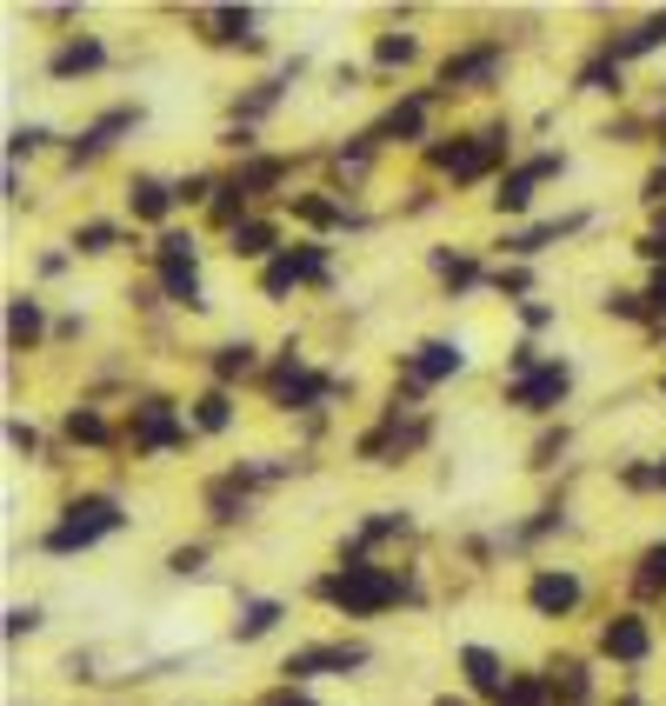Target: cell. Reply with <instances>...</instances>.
I'll return each mask as SVG.
<instances>
[{
  "label": "cell",
  "instance_id": "obj_1",
  "mask_svg": "<svg viewBox=\"0 0 666 706\" xmlns=\"http://www.w3.org/2000/svg\"><path fill=\"white\" fill-rule=\"evenodd\" d=\"M313 593H320V600H333V606H347V613H380V606H393L406 587H400V573L354 560V567H341V573H326Z\"/></svg>",
  "mask_w": 666,
  "mask_h": 706
},
{
  "label": "cell",
  "instance_id": "obj_2",
  "mask_svg": "<svg viewBox=\"0 0 666 706\" xmlns=\"http://www.w3.org/2000/svg\"><path fill=\"white\" fill-rule=\"evenodd\" d=\"M114 526H120V506H114L107 493H88V500L67 506V520L47 534V547H54V554H80V547H94L101 534H114Z\"/></svg>",
  "mask_w": 666,
  "mask_h": 706
},
{
  "label": "cell",
  "instance_id": "obj_3",
  "mask_svg": "<svg viewBox=\"0 0 666 706\" xmlns=\"http://www.w3.org/2000/svg\"><path fill=\"white\" fill-rule=\"evenodd\" d=\"M500 153H507V134H500V127H486V134H473V140H453V147H440L434 160L453 173L460 187H467V181H480V173H486Z\"/></svg>",
  "mask_w": 666,
  "mask_h": 706
},
{
  "label": "cell",
  "instance_id": "obj_4",
  "mask_svg": "<svg viewBox=\"0 0 666 706\" xmlns=\"http://www.w3.org/2000/svg\"><path fill=\"white\" fill-rule=\"evenodd\" d=\"M181 440H187V426L174 420V407H166V400H140L134 407V447L160 454V447H181Z\"/></svg>",
  "mask_w": 666,
  "mask_h": 706
},
{
  "label": "cell",
  "instance_id": "obj_5",
  "mask_svg": "<svg viewBox=\"0 0 666 706\" xmlns=\"http://www.w3.org/2000/svg\"><path fill=\"white\" fill-rule=\"evenodd\" d=\"M300 281H326V253L320 247H294L280 260H267V294H287Z\"/></svg>",
  "mask_w": 666,
  "mask_h": 706
},
{
  "label": "cell",
  "instance_id": "obj_6",
  "mask_svg": "<svg viewBox=\"0 0 666 706\" xmlns=\"http://www.w3.org/2000/svg\"><path fill=\"white\" fill-rule=\"evenodd\" d=\"M547 173H560V160H553V153H540V160H527V167H514V173H507V181H500V194H493V201H500V207H507V214H520V207L533 201V187L547 181Z\"/></svg>",
  "mask_w": 666,
  "mask_h": 706
},
{
  "label": "cell",
  "instance_id": "obj_7",
  "mask_svg": "<svg viewBox=\"0 0 666 706\" xmlns=\"http://www.w3.org/2000/svg\"><path fill=\"white\" fill-rule=\"evenodd\" d=\"M320 394H326V380H320V374H307V367L294 361V346H287V367L274 374V400H280V407H313Z\"/></svg>",
  "mask_w": 666,
  "mask_h": 706
},
{
  "label": "cell",
  "instance_id": "obj_8",
  "mask_svg": "<svg viewBox=\"0 0 666 706\" xmlns=\"http://www.w3.org/2000/svg\"><path fill=\"white\" fill-rule=\"evenodd\" d=\"M360 660H367V647H307V653L287 660V673H294V680H307V673H347V667H360Z\"/></svg>",
  "mask_w": 666,
  "mask_h": 706
},
{
  "label": "cell",
  "instance_id": "obj_9",
  "mask_svg": "<svg viewBox=\"0 0 666 706\" xmlns=\"http://www.w3.org/2000/svg\"><path fill=\"white\" fill-rule=\"evenodd\" d=\"M406 374H413V387H427V380H447V374H460V346H453V340H427V346L406 361Z\"/></svg>",
  "mask_w": 666,
  "mask_h": 706
},
{
  "label": "cell",
  "instance_id": "obj_10",
  "mask_svg": "<svg viewBox=\"0 0 666 706\" xmlns=\"http://www.w3.org/2000/svg\"><path fill=\"white\" fill-rule=\"evenodd\" d=\"M566 394V367H540V374H527V380H514L507 387V400L514 407H553Z\"/></svg>",
  "mask_w": 666,
  "mask_h": 706
},
{
  "label": "cell",
  "instance_id": "obj_11",
  "mask_svg": "<svg viewBox=\"0 0 666 706\" xmlns=\"http://www.w3.org/2000/svg\"><path fill=\"white\" fill-rule=\"evenodd\" d=\"M527 600H533L540 613H573V606H579V580H573V573H533Z\"/></svg>",
  "mask_w": 666,
  "mask_h": 706
},
{
  "label": "cell",
  "instance_id": "obj_12",
  "mask_svg": "<svg viewBox=\"0 0 666 706\" xmlns=\"http://www.w3.org/2000/svg\"><path fill=\"white\" fill-rule=\"evenodd\" d=\"M421 127H427V94H413L380 121V140H421Z\"/></svg>",
  "mask_w": 666,
  "mask_h": 706
},
{
  "label": "cell",
  "instance_id": "obj_13",
  "mask_svg": "<svg viewBox=\"0 0 666 706\" xmlns=\"http://www.w3.org/2000/svg\"><path fill=\"white\" fill-rule=\"evenodd\" d=\"M500 67V47H473V54H460V60H447L440 67V87H467V80H486Z\"/></svg>",
  "mask_w": 666,
  "mask_h": 706
},
{
  "label": "cell",
  "instance_id": "obj_14",
  "mask_svg": "<svg viewBox=\"0 0 666 706\" xmlns=\"http://www.w3.org/2000/svg\"><path fill=\"white\" fill-rule=\"evenodd\" d=\"M460 667H467L473 693H500V699H507V673H500V660H493L486 647H467V653H460Z\"/></svg>",
  "mask_w": 666,
  "mask_h": 706
},
{
  "label": "cell",
  "instance_id": "obj_15",
  "mask_svg": "<svg viewBox=\"0 0 666 706\" xmlns=\"http://www.w3.org/2000/svg\"><path fill=\"white\" fill-rule=\"evenodd\" d=\"M600 647H607L613 660H646V627H640L633 613H627V620H613V627L600 634Z\"/></svg>",
  "mask_w": 666,
  "mask_h": 706
},
{
  "label": "cell",
  "instance_id": "obj_16",
  "mask_svg": "<svg viewBox=\"0 0 666 706\" xmlns=\"http://www.w3.org/2000/svg\"><path fill=\"white\" fill-rule=\"evenodd\" d=\"M160 281H166V294H174L181 307H207V300H200V281H194V260H166Z\"/></svg>",
  "mask_w": 666,
  "mask_h": 706
},
{
  "label": "cell",
  "instance_id": "obj_17",
  "mask_svg": "<svg viewBox=\"0 0 666 706\" xmlns=\"http://www.w3.org/2000/svg\"><path fill=\"white\" fill-rule=\"evenodd\" d=\"M88 67H101V41H73V47H60V54H54V73H60V80L88 73Z\"/></svg>",
  "mask_w": 666,
  "mask_h": 706
},
{
  "label": "cell",
  "instance_id": "obj_18",
  "mask_svg": "<svg viewBox=\"0 0 666 706\" xmlns=\"http://www.w3.org/2000/svg\"><path fill=\"white\" fill-rule=\"evenodd\" d=\"M274 240H280V234H274L267 220H240V227H233V247H240L246 260H261V253H274Z\"/></svg>",
  "mask_w": 666,
  "mask_h": 706
},
{
  "label": "cell",
  "instance_id": "obj_19",
  "mask_svg": "<svg viewBox=\"0 0 666 706\" xmlns=\"http://www.w3.org/2000/svg\"><path fill=\"white\" fill-rule=\"evenodd\" d=\"M207 27H214V41H254V14L246 8H220V14H207Z\"/></svg>",
  "mask_w": 666,
  "mask_h": 706
},
{
  "label": "cell",
  "instance_id": "obj_20",
  "mask_svg": "<svg viewBox=\"0 0 666 706\" xmlns=\"http://www.w3.org/2000/svg\"><path fill=\"white\" fill-rule=\"evenodd\" d=\"M166 207H174V187H160V181H134V214H140V220H160Z\"/></svg>",
  "mask_w": 666,
  "mask_h": 706
},
{
  "label": "cell",
  "instance_id": "obj_21",
  "mask_svg": "<svg viewBox=\"0 0 666 706\" xmlns=\"http://www.w3.org/2000/svg\"><path fill=\"white\" fill-rule=\"evenodd\" d=\"M659 41H666V21H646V27H633V34L613 41V60H633V54H646V47H659Z\"/></svg>",
  "mask_w": 666,
  "mask_h": 706
},
{
  "label": "cell",
  "instance_id": "obj_22",
  "mask_svg": "<svg viewBox=\"0 0 666 706\" xmlns=\"http://www.w3.org/2000/svg\"><path fill=\"white\" fill-rule=\"evenodd\" d=\"M274 620H280V606H274V600H254V606H246L240 620H233V634H240V640H261Z\"/></svg>",
  "mask_w": 666,
  "mask_h": 706
},
{
  "label": "cell",
  "instance_id": "obj_23",
  "mask_svg": "<svg viewBox=\"0 0 666 706\" xmlns=\"http://www.w3.org/2000/svg\"><path fill=\"white\" fill-rule=\"evenodd\" d=\"M214 374H220V380L254 374V346H246V340H240V346H220V353H214Z\"/></svg>",
  "mask_w": 666,
  "mask_h": 706
},
{
  "label": "cell",
  "instance_id": "obj_24",
  "mask_svg": "<svg viewBox=\"0 0 666 706\" xmlns=\"http://www.w3.org/2000/svg\"><path fill=\"white\" fill-rule=\"evenodd\" d=\"M553 686L566 693V706H579V699H587V667H579V660H560V667H553Z\"/></svg>",
  "mask_w": 666,
  "mask_h": 706
},
{
  "label": "cell",
  "instance_id": "obj_25",
  "mask_svg": "<svg viewBox=\"0 0 666 706\" xmlns=\"http://www.w3.org/2000/svg\"><path fill=\"white\" fill-rule=\"evenodd\" d=\"M294 214H300V220H313V227H341V220H347V207L313 201V194H300V201H294Z\"/></svg>",
  "mask_w": 666,
  "mask_h": 706
},
{
  "label": "cell",
  "instance_id": "obj_26",
  "mask_svg": "<svg viewBox=\"0 0 666 706\" xmlns=\"http://www.w3.org/2000/svg\"><path fill=\"white\" fill-rule=\"evenodd\" d=\"M67 440H88V447H101V440H107V420L80 407V413H67Z\"/></svg>",
  "mask_w": 666,
  "mask_h": 706
},
{
  "label": "cell",
  "instance_id": "obj_27",
  "mask_svg": "<svg viewBox=\"0 0 666 706\" xmlns=\"http://www.w3.org/2000/svg\"><path fill=\"white\" fill-rule=\"evenodd\" d=\"M579 87H587V94H613V87H620V60H613V54L594 60L587 73H579Z\"/></svg>",
  "mask_w": 666,
  "mask_h": 706
},
{
  "label": "cell",
  "instance_id": "obj_28",
  "mask_svg": "<svg viewBox=\"0 0 666 706\" xmlns=\"http://www.w3.org/2000/svg\"><path fill=\"white\" fill-rule=\"evenodd\" d=\"M640 593H666V547H646V560H640V580H633Z\"/></svg>",
  "mask_w": 666,
  "mask_h": 706
},
{
  "label": "cell",
  "instance_id": "obj_29",
  "mask_svg": "<svg viewBox=\"0 0 666 706\" xmlns=\"http://www.w3.org/2000/svg\"><path fill=\"white\" fill-rule=\"evenodd\" d=\"M8 333L27 346V340L41 333V307H34V300H14V314H8Z\"/></svg>",
  "mask_w": 666,
  "mask_h": 706
},
{
  "label": "cell",
  "instance_id": "obj_30",
  "mask_svg": "<svg viewBox=\"0 0 666 706\" xmlns=\"http://www.w3.org/2000/svg\"><path fill=\"white\" fill-rule=\"evenodd\" d=\"M194 420H200V426H207V433H220V426H227V420H233V400H227V394H220V387H214V394H207V400H200V413H194Z\"/></svg>",
  "mask_w": 666,
  "mask_h": 706
},
{
  "label": "cell",
  "instance_id": "obj_31",
  "mask_svg": "<svg viewBox=\"0 0 666 706\" xmlns=\"http://www.w3.org/2000/svg\"><path fill=\"white\" fill-rule=\"evenodd\" d=\"M274 181H280V160H254V167L240 173V194H261V187H274Z\"/></svg>",
  "mask_w": 666,
  "mask_h": 706
},
{
  "label": "cell",
  "instance_id": "obj_32",
  "mask_svg": "<svg viewBox=\"0 0 666 706\" xmlns=\"http://www.w3.org/2000/svg\"><path fill=\"white\" fill-rule=\"evenodd\" d=\"M374 54H380V67H400V60H413V34H387Z\"/></svg>",
  "mask_w": 666,
  "mask_h": 706
},
{
  "label": "cell",
  "instance_id": "obj_33",
  "mask_svg": "<svg viewBox=\"0 0 666 706\" xmlns=\"http://www.w3.org/2000/svg\"><path fill=\"white\" fill-rule=\"evenodd\" d=\"M440 274H447V287H473V260L467 253H440Z\"/></svg>",
  "mask_w": 666,
  "mask_h": 706
},
{
  "label": "cell",
  "instance_id": "obj_34",
  "mask_svg": "<svg viewBox=\"0 0 666 706\" xmlns=\"http://www.w3.org/2000/svg\"><path fill=\"white\" fill-rule=\"evenodd\" d=\"M240 201H246V194H240V181H227V187H220V201H214V220L240 227V220H233V214H240Z\"/></svg>",
  "mask_w": 666,
  "mask_h": 706
},
{
  "label": "cell",
  "instance_id": "obj_35",
  "mask_svg": "<svg viewBox=\"0 0 666 706\" xmlns=\"http://www.w3.org/2000/svg\"><path fill=\"white\" fill-rule=\"evenodd\" d=\"M507 706H547V686L540 680H514L507 686Z\"/></svg>",
  "mask_w": 666,
  "mask_h": 706
},
{
  "label": "cell",
  "instance_id": "obj_36",
  "mask_svg": "<svg viewBox=\"0 0 666 706\" xmlns=\"http://www.w3.org/2000/svg\"><path fill=\"white\" fill-rule=\"evenodd\" d=\"M73 247H88V253H107V247H114V227H101V220H94V227H80V234H73Z\"/></svg>",
  "mask_w": 666,
  "mask_h": 706
},
{
  "label": "cell",
  "instance_id": "obj_37",
  "mask_svg": "<svg viewBox=\"0 0 666 706\" xmlns=\"http://www.w3.org/2000/svg\"><path fill=\"white\" fill-rule=\"evenodd\" d=\"M166 260H194V240L187 234H160V267Z\"/></svg>",
  "mask_w": 666,
  "mask_h": 706
},
{
  "label": "cell",
  "instance_id": "obj_38",
  "mask_svg": "<svg viewBox=\"0 0 666 706\" xmlns=\"http://www.w3.org/2000/svg\"><path fill=\"white\" fill-rule=\"evenodd\" d=\"M41 627V606H14L8 613V640H21V634H34Z\"/></svg>",
  "mask_w": 666,
  "mask_h": 706
},
{
  "label": "cell",
  "instance_id": "obj_39",
  "mask_svg": "<svg viewBox=\"0 0 666 706\" xmlns=\"http://www.w3.org/2000/svg\"><path fill=\"white\" fill-rule=\"evenodd\" d=\"M607 307H613V314H627V320H640V314H646V300H640V294H613Z\"/></svg>",
  "mask_w": 666,
  "mask_h": 706
},
{
  "label": "cell",
  "instance_id": "obj_40",
  "mask_svg": "<svg viewBox=\"0 0 666 706\" xmlns=\"http://www.w3.org/2000/svg\"><path fill=\"white\" fill-rule=\"evenodd\" d=\"M41 140H47V127H21V134H14V153H34Z\"/></svg>",
  "mask_w": 666,
  "mask_h": 706
},
{
  "label": "cell",
  "instance_id": "obj_41",
  "mask_svg": "<svg viewBox=\"0 0 666 706\" xmlns=\"http://www.w3.org/2000/svg\"><path fill=\"white\" fill-rule=\"evenodd\" d=\"M166 567H174V573H194V567H200V547H181L174 560H166Z\"/></svg>",
  "mask_w": 666,
  "mask_h": 706
},
{
  "label": "cell",
  "instance_id": "obj_42",
  "mask_svg": "<svg viewBox=\"0 0 666 706\" xmlns=\"http://www.w3.org/2000/svg\"><path fill=\"white\" fill-rule=\"evenodd\" d=\"M646 300H659V314H666V267L653 274V294H646Z\"/></svg>",
  "mask_w": 666,
  "mask_h": 706
},
{
  "label": "cell",
  "instance_id": "obj_43",
  "mask_svg": "<svg viewBox=\"0 0 666 706\" xmlns=\"http://www.w3.org/2000/svg\"><path fill=\"white\" fill-rule=\"evenodd\" d=\"M653 480H659V487H666V460H659V467H653Z\"/></svg>",
  "mask_w": 666,
  "mask_h": 706
},
{
  "label": "cell",
  "instance_id": "obj_44",
  "mask_svg": "<svg viewBox=\"0 0 666 706\" xmlns=\"http://www.w3.org/2000/svg\"><path fill=\"white\" fill-rule=\"evenodd\" d=\"M274 706H307V699H274Z\"/></svg>",
  "mask_w": 666,
  "mask_h": 706
},
{
  "label": "cell",
  "instance_id": "obj_45",
  "mask_svg": "<svg viewBox=\"0 0 666 706\" xmlns=\"http://www.w3.org/2000/svg\"><path fill=\"white\" fill-rule=\"evenodd\" d=\"M440 706H467V699H440Z\"/></svg>",
  "mask_w": 666,
  "mask_h": 706
},
{
  "label": "cell",
  "instance_id": "obj_46",
  "mask_svg": "<svg viewBox=\"0 0 666 706\" xmlns=\"http://www.w3.org/2000/svg\"><path fill=\"white\" fill-rule=\"evenodd\" d=\"M659 234H666V214H659Z\"/></svg>",
  "mask_w": 666,
  "mask_h": 706
}]
</instances>
